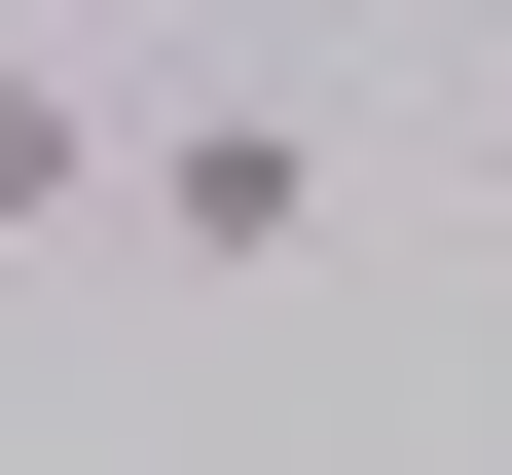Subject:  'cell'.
Returning a JSON list of instances; mask_svg holds the SVG:
<instances>
[{
	"mask_svg": "<svg viewBox=\"0 0 512 475\" xmlns=\"http://www.w3.org/2000/svg\"><path fill=\"white\" fill-rule=\"evenodd\" d=\"M110 147H147V110H74L37 37H0V256H74V220H110Z\"/></svg>",
	"mask_w": 512,
	"mask_h": 475,
	"instance_id": "7a4b0ae2",
	"label": "cell"
},
{
	"mask_svg": "<svg viewBox=\"0 0 512 475\" xmlns=\"http://www.w3.org/2000/svg\"><path fill=\"white\" fill-rule=\"evenodd\" d=\"M110 220H147V256H220V293H256V256H330V110H147V147H110Z\"/></svg>",
	"mask_w": 512,
	"mask_h": 475,
	"instance_id": "6da1fadb",
	"label": "cell"
}]
</instances>
